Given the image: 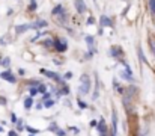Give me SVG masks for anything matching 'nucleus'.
Wrapping results in <instances>:
<instances>
[{
	"label": "nucleus",
	"mask_w": 155,
	"mask_h": 136,
	"mask_svg": "<svg viewBox=\"0 0 155 136\" xmlns=\"http://www.w3.org/2000/svg\"><path fill=\"white\" fill-rule=\"evenodd\" d=\"M101 136H103V135H101Z\"/></svg>",
	"instance_id": "obj_33"
},
{
	"label": "nucleus",
	"mask_w": 155,
	"mask_h": 136,
	"mask_svg": "<svg viewBox=\"0 0 155 136\" xmlns=\"http://www.w3.org/2000/svg\"><path fill=\"white\" fill-rule=\"evenodd\" d=\"M2 130H3V128H2V127H0V132H2Z\"/></svg>",
	"instance_id": "obj_32"
},
{
	"label": "nucleus",
	"mask_w": 155,
	"mask_h": 136,
	"mask_svg": "<svg viewBox=\"0 0 155 136\" xmlns=\"http://www.w3.org/2000/svg\"><path fill=\"white\" fill-rule=\"evenodd\" d=\"M29 29H30V24H21V26H17L15 27L17 33H23L24 30H29Z\"/></svg>",
	"instance_id": "obj_9"
},
{
	"label": "nucleus",
	"mask_w": 155,
	"mask_h": 136,
	"mask_svg": "<svg viewBox=\"0 0 155 136\" xmlns=\"http://www.w3.org/2000/svg\"><path fill=\"white\" fill-rule=\"evenodd\" d=\"M90 89V80H89V76L87 74H83L82 76V80H80V88H78V92L82 95H86Z\"/></svg>",
	"instance_id": "obj_1"
},
{
	"label": "nucleus",
	"mask_w": 155,
	"mask_h": 136,
	"mask_svg": "<svg viewBox=\"0 0 155 136\" xmlns=\"http://www.w3.org/2000/svg\"><path fill=\"white\" fill-rule=\"evenodd\" d=\"M78 106L82 107V109H86V107H87V104L84 103V101H80V100H78Z\"/></svg>",
	"instance_id": "obj_24"
},
{
	"label": "nucleus",
	"mask_w": 155,
	"mask_h": 136,
	"mask_svg": "<svg viewBox=\"0 0 155 136\" xmlns=\"http://www.w3.org/2000/svg\"><path fill=\"white\" fill-rule=\"evenodd\" d=\"M44 44H45L47 47H50V45H53V44H54V43H53L51 39H45V41H44Z\"/></svg>",
	"instance_id": "obj_23"
},
{
	"label": "nucleus",
	"mask_w": 155,
	"mask_h": 136,
	"mask_svg": "<svg viewBox=\"0 0 155 136\" xmlns=\"http://www.w3.org/2000/svg\"><path fill=\"white\" fill-rule=\"evenodd\" d=\"M99 23H101V26H103V27H110V26H111L110 18H109V17H105V15H101Z\"/></svg>",
	"instance_id": "obj_7"
},
{
	"label": "nucleus",
	"mask_w": 155,
	"mask_h": 136,
	"mask_svg": "<svg viewBox=\"0 0 155 136\" xmlns=\"http://www.w3.org/2000/svg\"><path fill=\"white\" fill-rule=\"evenodd\" d=\"M53 104H54V101H53V100H45L44 101V107H47V109L53 107Z\"/></svg>",
	"instance_id": "obj_15"
},
{
	"label": "nucleus",
	"mask_w": 155,
	"mask_h": 136,
	"mask_svg": "<svg viewBox=\"0 0 155 136\" xmlns=\"http://www.w3.org/2000/svg\"><path fill=\"white\" fill-rule=\"evenodd\" d=\"M95 23V20H93V17H90L89 20H87V24H93Z\"/></svg>",
	"instance_id": "obj_27"
},
{
	"label": "nucleus",
	"mask_w": 155,
	"mask_h": 136,
	"mask_svg": "<svg viewBox=\"0 0 155 136\" xmlns=\"http://www.w3.org/2000/svg\"><path fill=\"white\" fill-rule=\"evenodd\" d=\"M26 130L30 132V133H38V130H36V128H33V127H26Z\"/></svg>",
	"instance_id": "obj_22"
},
{
	"label": "nucleus",
	"mask_w": 155,
	"mask_h": 136,
	"mask_svg": "<svg viewBox=\"0 0 155 136\" xmlns=\"http://www.w3.org/2000/svg\"><path fill=\"white\" fill-rule=\"evenodd\" d=\"M56 132H57V135H59V136H65V132H63V130H59V128H57Z\"/></svg>",
	"instance_id": "obj_28"
},
{
	"label": "nucleus",
	"mask_w": 155,
	"mask_h": 136,
	"mask_svg": "<svg viewBox=\"0 0 155 136\" xmlns=\"http://www.w3.org/2000/svg\"><path fill=\"white\" fill-rule=\"evenodd\" d=\"M74 5H75L77 12H80V14H84L86 12V5H84L83 0H74Z\"/></svg>",
	"instance_id": "obj_3"
},
{
	"label": "nucleus",
	"mask_w": 155,
	"mask_h": 136,
	"mask_svg": "<svg viewBox=\"0 0 155 136\" xmlns=\"http://www.w3.org/2000/svg\"><path fill=\"white\" fill-rule=\"evenodd\" d=\"M45 26H47V21H44V20H41V21H36V23L30 24V27H33V29H36V27H45Z\"/></svg>",
	"instance_id": "obj_10"
},
{
	"label": "nucleus",
	"mask_w": 155,
	"mask_h": 136,
	"mask_svg": "<svg viewBox=\"0 0 155 136\" xmlns=\"http://www.w3.org/2000/svg\"><path fill=\"white\" fill-rule=\"evenodd\" d=\"M86 43H87V45H89V50L92 52V49H93V38L92 36H86ZM89 52V54H92Z\"/></svg>",
	"instance_id": "obj_12"
},
{
	"label": "nucleus",
	"mask_w": 155,
	"mask_h": 136,
	"mask_svg": "<svg viewBox=\"0 0 155 136\" xmlns=\"http://www.w3.org/2000/svg\"><path fill=\"white\" fill-rule=\"evenodd\" d=\"M122 77L128 79V80H130V82H133V80H134V77H133V76H130V74H126V73H122Z\"/></svg>",
	"instance_id": "obj_19"
},
{
	"label": "nucleus",
	"mask_w": 155,
	"mask_h": 136,
	"mask_svg": "<svg viewBox=\"0 0 155 136\" xmlns=\"http://www.w3.org/2000/svg\"><path fill=\"white\" fill-rule=\"evenodd\" d=\"M9 62H11V59H9V58H5V59L2 60V64H3V65H9Z\"/></svg>",
	"instance_id": "obj_25"
},
{
	"label": "nucleus",
	"mask_w": 155,
	"mask_h": 136,
	"mask_svg": "<svg viewBox=\"0 0 155 136\" xmlns=\"http://www.w3.org/2000/svg\"><path fill=\"white\" fill-rule=\"evenodd\" d=\"M36 9V0H30V11Z\"/></svg>",
	"instance_id": "obj_17"
},
{
	"label": "nucleus",
	"mask_w": 155,
	"mask_h": 136,
	"mask_svg": "<svg viewBox=\"0 0 155 136\" xmlns=\"http://www.w3.org/2000/svg\"><path fill=\"white\" fill-rule=\"evenodd\" d=\"M53 14H54V15H60V18H63L65 9L62 8V5H57V6H54V9H53Z\"/></svg>",
	"instance_id": "obj_4"
},
{
	"label": "nucleus",
	"mask_w": 155,
	"mask_h": 136,
	"mask_svg": "<svg viewBox=\"0 0 155 136\" xmlns=\"http://www.w3.org/2000/svg\"><path fill=\"white\" fill-rule=\"evenodd\" d=\"M41 74H44V76H47V77H50V79H54L56 82H63L62 80V77L59 76V74H56V73H53V71H48V70H41Z\"/></svg>",
	"instance_id": "obj_2"
},
{
	"label": "nucleus",
	"mask_w": 155,
	"mask_h": 136,
	"mask_svg": "<svg viewBox=\"0 0 155 136\" xmlns=\"http://www.w3.org/2000/svg\"><path fill=\"white\" fill-rule=\"evenodd\" d=\"M98 130H99V133H104V135H105V130H107V128H105V122H104V121H99V122H98Z\"/></svg>",
	"instance_id": "obj_11"
},
{
	"label": "nucleus",
	"mask_w": 155,
	"mask_h": 136,
	"mask_svg": "<svg viewBox=\"0 0 155 136\" xmlns=\"http://www.w3.org/2000/svg\"><path fill=\"white\" fill-rule=\"evenodd\" d=\"M57 128H59V127H57L56 124H53V126L50 127V130H51V132H56V130H57Z\"/></svg>",
	"instance_id": "obj_26"
},
{
	"label": "nucleus",
	"mask_w": 155,
	"mask_h": 136,
	"mask_svg": "<svg viewBox=\"0 0 155 136\" xmlns=\"http://www.w3.org/2000/svg\"><path fill=\"white\" fill-rule=\"evenodd\" d=\"M54 47H56V50H57V52H65L68 45H66L65 41H56V43H54Z\"/></svg>",
	"instance_id": "obj_6"
},
{
	"label": "nucleus",
	"mask_w": 155,
	"mask_h": 136,
	"mask_svg": "<svg viewBox=\"0 0 155 136\" xmlns=\"http://www.w3.org/2000/svg\"><path fill=\"white\" fill-rule=\"evenodd\" d=\"M137 53H139V58H140V60H141V62H145V64H148V60H146V58L143 56V50H141V47H139V49H137Z\"/></svg>",
	"instance_id": "obj_14"
},
{
	"label": "nucleus",
	"mask_w": 155,
	"mask_h": 136,
	"mask_svg": "<svg viewBox=\"0 0 155 136\" xmlns=\"http://www.w3.org/2000/svg\"><path fill=\"white\" fill-rule=\"evenodd\" d=\"M149 45H151V52L154 53V56H155V41H152V39H151V43H149Z\"/></svg>",
	"instance_id": "obj_18"
},
{
	"label": "nucleus",
	"mask_w": 155,
	"mask_h": 136,
	"mask_svg": "<svg viewBox=\"0 0 155 136\" xmlns=\"http://www.w3.org/2000/svg\"><path fill=\"white\" fill-rule=\"evenodd\" d=\"M32 106H33V100H32V97L26 98V100H24V107H26V109H30Z\"/></svg>",
	"instance_id": "obj_13"
},
{
	"label": "nucleus",
	"mask_w": 155,
	"mask_h": 136,
	"mask_svg": "<svg viewBox=\"0 0 155 136\" xmlns=\"http://www.w3.org/2000/svg\"><path fill=\"white\" fill-rule=\"evenodd\" d=\"M111 122H113V136H116V127H118V115H116V111L111 112Z\"/></svg>",
	"instance_id": "obj_5"
},
{
	"label": "nucleus",
	"mask_w": 155,
	"mask_h": 136,
	"mask_svg": "<svg viewBox=\"0 0 155 136\" xmlns=\"http://www.w3.org/2000/svg\"><path fill=\"white\" fill-rule=\"evenodd\" d=\"M2 77L5 79V80H8V82H11V83H15V77L11 74V71H5V73H2Z\"/></svg>",
	"instance_id": "obj_8"
},
{
	"label": "nucleus",
	"mask_w": 155,
	"mask_h": 136,
	"mask_svg": "<svg viewBox=\"0 0 155 136\" xmlns=\"http://www.w3.org/2000/svg\"><path fill=\"white\" fill-rule=\"evenodd\" d=\"M9 136H17V133L15 132H9Z\"/></svg>",
	"instance_id": "obj_31"
},
{
	"label": "nucleus",
	"mask_w": 155,
	"mask_h": 136,
	"mask_svg": "<svg viewBox=\"0 0 155 136\" xmlns=\"http://www.w3.org/2000/svg\"><path fill=\"white\" fill-rule=\"evenodd\" d=\"M11 120L14 121V122H17V117H15V113H12V115H11Z\"/></svg>",
	"instance_id": "obj_30"
},
{
	"label": "nucleus",
	"mask_w": 155,
	"mask_h": 136,
	"mask_svg": "<svg viewBox=\"0 0 155 136\" xmlns=\"http://www.w3.org/2000/svg\"><path fill=\"white\" fill-rule=\"evenodd\" d=\"M45 89H47V88H45V85H39V88H38V92H45Z\"/></svg>",
	"instance_id": "obj_21"
},
{
	"label": "nucleus",
	"mask_w": 155,
	"mask_h": 136,
	"mask_svg": "<svg viewBox=\"0 0 155 136\" xmlns=\"http://www.w3.org/2000/svg\"><path fill=\"white\" fill-rule=\"evenodd\" d=\"M48 98H50V94H48V92H45V94H44V97H42V100H48Z\"/></svg>",
	"instance_id": "obj_29"
},
{
	"label": "nucleus",
	"mask_w": 155,
	"mask_h": 136,
	"mask_svg": "<svg viewBox=\"0 0 155 136\" xmlns=\"http://www.w3.org/2000/svg\"><path fill=\"white\" fill-rule=\"evenodd\" d=\"M149 8H151V12L155 14V0H149Z\"/></svg>",
	"instance_id": "obj_16"
},
{
	"label": "nucleus",
	"mask_w": 155,
	"mask_h": 136,
	"mask_svg": "<svg viewBox=\"0 0 155 136\" xmlns=\"http://www.w3.org/2000/svg\"><path fill=\"white\" fill-rule=\"evenodd\" d=\"M36 94H38V89H36V88H30V97H35Z\"/></svg>",
	"instance_id": "obj_20"
}]
</instances>
